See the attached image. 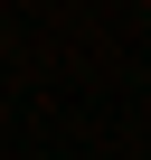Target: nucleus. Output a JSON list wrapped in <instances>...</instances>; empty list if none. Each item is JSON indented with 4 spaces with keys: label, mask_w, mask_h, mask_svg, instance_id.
<instances>
[]
</instances>
